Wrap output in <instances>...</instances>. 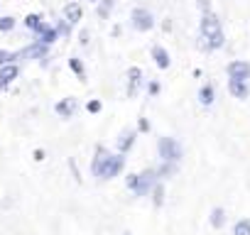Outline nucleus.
<instances>
[{
	"instance_id": "f8f14e48",
	"label": "nucleus",
	"mask_w": 250,
	"mask_h": 235,
	"mask_svg": "<svg viewBox=\"0 0 250 235\" xmlns=\"http://www.w3.org/2000/svg\"><path fill=\"white\" fill-rule=\"evenodd\" d=\"M228 91L233 98L238 100H245L250 96V88H248V81H238V78H228Z\"/></svg>"
},
{
	"instance_id": "20e7f679",
	"label": "nucleus",
	"mask_w": 250,
	"mask_h": 235,
	"mask_svg": "<svg viewBox=\"0 0 250 235\" xmlns=\"http://www.w3.org/2000/svg\"><path fill=\"white\" fill-rule=\"evenodd\" d=\"M130 25L138 30V32H150L155 27V15L145 8H135L130 13Z\"/></svg>"
},
{
	"instance_id": "f3484780",
	"label": "nucleus",
	"mask_w": 250,
	"mask_h": 235,
	"mask_svg": "<svg viewBox=\"0 0 250 235\" xmlns=\"http://www.w3.org/2000/svg\"><path fill=\"white\" fill-rule=\"evenodd\" d=\"M25 27H27L30 32L40 35V30L44 27V22H42V15H37V13H30V15L25 18Z\"/></svg>"
},
{
	"instance_id": "72a5a7b5",
	"label": "nucleus",
	"mask_w": 250,
	"mask_h": 235,
	"mask_svg": "<svg viewBox=\"0 0 250 235\" xmlns=\"http://www.w3.org/2000/svg\"><path fill=\"white\" fill-rule=\"evenodd\" d=\"M196 5H199L204 13H208V10H211V3H208V0H196Z\"/></svg>"
},
{
	"instance_id": "7c9ffc66",
	"label": "nucleus",
	"mask_w": 250,
	"mask_h": 235,
	"mask_svg": "<svg viewBox=\"0 0 250 235\" xmlns=\"http://www.w3.org/2000/svg\"><path fill=\"white\" fill-rule=\"evenodd\" d=\"M147 93H150V96H157V93H160V83H157V81H150V83H147Z\"/></svg>"
},
{
	"instance_id": "f704fd0d",
	"label": "nucleus",
	"mask_w": 250,
	"mask_h": 235,
	"mask_svg": "<svg viewBox=\"0 0 250 235\" xmlns=\"http://www.w3.org/2000/svg\"><path fill=\"white\" fill-rule=\"evenodd\" d=\"M123 235H130V233H128V230H125V233H123Z\"/></svg>"
},
{
	"instance_id": "c756f323",
	"label": "nucleus",
	"mask_w": 250,
	"mask_h": 235,
	"mask_svg": "<svg viewBox=\"0 0 250 235\" xmlns=\"http://www.w3.org/2000/svg\"><path fill=\"white\" fill-rule=\"evenodd\" d=\"M138 130L140 133H150V120H147V118H140V120H138Z\"/></svg>"
},
{
	"instance_id": "c9c22d12",
	"label": "nucleus",
	"mask_w": 250,
	"mask_h": 235,
	"mask_svg": "<svg viewBox=\"0 0 250 235\" xmlns=\"http://www.w3.org/2000/svg\"><path fill=\"white\" fill-rule=\"evenodd\" d=\"M91 3H98V0H91Z\"/></svg>"
},
{
	"instance_id": "a878e982",
	"label": "nucleus",
	"mask_w": 250,
	"mask_h": 235,
	"mask_svg": "<svg viewBox=\"0 0 250 235\" xmlns=\"http://www.w3.org/2000/svg\"><path fill=\"white\" fill-rule=\"evenodd\" d=\"M20 57V52L15 54V52H0V66H5V64H13L15 59Z\"/></svg>"
},
{
	"instance_id": "6ab92c4d",
	"label": "nucleus",
	"mask_w": 250,
	"mask_h": 235,
	"mask_svg": "<svg viewBox=\"0 0 250 235\" xmlns=\"http://www.w3.org/2000/svg\"><path fill=\"white\" fill-rule=\"evenodd\" d=\"M213 98H216L213 86H211V83L201 86V91H199V103H201V105H211V103H213Z\"/></svg>"
},
{
	"instance_id": "473e14b6",
	"label": "nucleus",
	"mask_w": 250,
	"mask_h": 235,
	"mask_svg": "<svg viewBox=\"0 0 250 235\" xmlns=\"http://www.w3.org/2000/svg\"><path fill=\"white\" fill-rule=\"evenodd\" d=\"M88 30H81V35H79V42H81V47H88Z\"/></svg>"
},
{
	"instance_id": "39448f33",
	"label": "nucleus",
	"mask_w": 250,
	"mask_h": 235,
	"mask_svg": "<svg viewBox=\"0 0 250 235\" xmlns=\"http://www.w3.org/2000/svg\"><path fill=\"white\" fill-rule=\"evenodd\" d=\"M157 179H160L157 169H145V172H140V174H138V186H135L133 194H135V196H147V194H152Z\"/></svg>"
},
{
	"instance_id": "f257e3e1",
	"label": "nucleus",
	"mask_w": 250,
	"mask_h": 235,
	"mask_svg": "<svg viewBox=\"0 0 250 235\" xmlns=\"http://www.w3.org/2000/svg\"><path fill=\"white\" fill-rule=\"evenodd\" d=\"M199 30H201V39H204V49H221L226 37H223V27H221V20L216 13H204L201 15V22H199Z\"/></svg>"
},
{
	"instance_id": "a211bd4d",
	"label": "nucleus",
	"mask_w": 250,
	"mask_h": 235,
	"mask_svg": "<svg viewBox=\"0 0 250 235\" xmlns=\"http://www.w3.org/2000/svg\"><path fill=\"white\" fill-rule=\"evenodd\" d=\"M208 223H211V228L221 230V228L226 225V211H223V208H213L211 215H208Z\"/></svg>"
},
{
	"instance_id": "1a4fd4ad",
	"label": "nucleus",
	"mask_w": 250,
	"mask_h": 235,
	"mask_svg": "<svg viewBox=\"0 0 250 235\" xmlns=\"http://www.w3.org/2000/svg\"><path fill=\"white\" fill-rule=\"evenodd\" d=\"M140 86H143V71L138 66H130L128 69V96L135 98L138 91H140Z\"/></svg>"
},
{
	"instance_id": "6e6552de",
	"label": "nucleus",
	"mask_w": 250,
	"mask_h": 235,
	"mask_svg": "<svg viewBox=\"0 0 250 235\" xmlns=\"http://www.w3.org/2000/svg\"><path fill=\"white\" fill-rule=\"evenodd\" d=\"M47 49H49L47 44H42V42L35 39L30 47H25V49L20 52V57H22V59H47Z\"/></svg>"
},
{
	"instance_id": "5701e85b",
	"label": "nucleus",
	"mask_w": 250,
	"mask_h": 235,
	"mask_svg": "<svg viewBox=\"0 0 250 235\" xmlns=\"http://www.w3.org/2000/svg\"><path fill=\"white\" fill-rule=\"evenodd\" d=\"M233 235H250V218H240L233 225Z\"/></svg>"
},
{
	"instance_id": "cd10ccee",
	"label": "nucleus",
	"mask_w": 250,
	"mask_h": 235,
	"mask_svg": "<svg viewBox=\"0 0 250 235\" xmlns=\"http://www.w3.org/2000/svg\"><path fill=\"white\" fill-rule=\"evenodd\" d=\"M101 108H103V103H101L98 98H91V100L86 103V110H88V113H101Z\"/></svg>"
},
{
	"instance_id": "aec40b11",
	"label": "nucleus",
	"mask_w": 250,
	"mask_h": 235,
	"mask_svg": "<svg viewBox=\"0 0 250 235\" xmlns=\"http://www.w3.org/2000/svg\"><path fill=\"white\" fill-rule=\"evenodd\" d=\"M69 69H71L81 81H86V66H83V61H81L79 57H71V59H69Z\"/></svg>"
},
{
	"instance_id": "2f4dec72",
	"label": "nucleus",
	"mask_w": 250,
	"mask_h": 235,
	"mask_svg": "<svg viewBox=\"0 0 250 235\" xmlns=\"http://www.w3.org/2000/svg\"><path fill=\"white\" fill-rule=\"evenodd\" d=\"M32 159H35V162H44V159H47V152H44V150H35V152H32Z\"/></svg>"
},
{
	"instance_id": "7ed1b4c3",
	"label": "nucleus",
	"mask_w": 250,
	"mask_h": 235,
	"mask_svg": "<svg viewBox=\"0 0 250 235\" xmlns=\"http://www.w3.org/2000/svg\"><path fill=\"white\" fill-rule=\"evenodd\" d=\"M157 152H160V159L162 162H179L182 159V145L174 137H160Z\"/></svg>"
},
{
	"instance_id": "c85d7f7f",
	"label": "nucleus",
	"mask_w": 250,
	"mask_h": 235,
	"mask_svg": "<svg viewBox=\"0 0 250 235\" xmlns=\"http://www.w3.org/2000/svg\"><path fill=\"white\" fill-rule=\"evenodd\" d=\"M125 186H128L130 191H135V186H138V174H128V176H125Z\"/></svg>"
},
{
	"instance_id": "2eb2a0df",
	"label": "nucleus",
	"mask_w": 250,
	"mask_h": 235,
	"mask_svg": "<svg viewBox=\"0 0 250 235\" xmlns=\"http://www.w3.org/2000/svg\"><path fill=\"white\" fill-rule=\"evenodd\" d=\"M81 18H83V10H81V5L76 3V0H74V3H66V5H64V20H69L71 25H76Z\"/></svg>"
},
{
	"instance_id": "412c9836",
	"label": "nucleus",
	"mask_w": 250,
	"mask_h": 235,
	"mask_svg": "<svg viewBox=\"0 0 250 235\" xmlns=\"http://www.w3.org/2000/svg\"><path fill=\"white\" fill-rule=\"evenodd\" d=\"M113 8H115V0H98V18H101V20L110 18Z\"/></svg>"
},
{
	"instance_id": "bb28decb",
	"label": "nucleus",
	"mask_w": 250,
	"mask_h": 235,
	"mask_svg": "<svg viewBox=\"0 0 250 235\" xmlns=\"http://www.w3.org/2000/svg\"><path fill=\"white\" fill-rule=\"evenodd\" d=\"M57 30H59V35H62V37H69V35H71V22H69V20H59Z\"/></svg>"
},
{
	"instance_id": "423d86ee",
	"label": "nucleus",
	"mask_w": 250,
	"mask_h": 235,
	"mask_svg": "<svg viewBox=\"0 0 250 235\" xmlns=\"http://www.w3.org/2000/svg\"><path fill=\"white\" fill-rule=\"evenodd\" d=\"M54 110H57V115H59V118L69 120V118H74V115H76V110H79V100H76L74 96H66V98H62V100L54 105Z\"/></svg>"
},
{
	"instance_id": "4468645a",
	"label": "nucleus",
	"mask_w": 250,
	"mask_h": 235,
	"mask_svg": "<svg viewBox=\"0 0 250 235\" xmlns=\"http://www.w3.org/2000/svg\"><path fill=\"white\" fill-rule=\"evenodd\" d=\"M59 37H62V35H59V30L44 22V27H42V30H40V35H37V42H42V44H47V47H49V44H54Z\"/></svg>"
},
{
	"instance_id": "9b49d317",
	"label": "nucleus",
	"mask_w": 250,
	"mask_h": 235,
	"mask_svg": "<svg viewBox=\"0 0 250 235\" xmlns=\"http://www.w3.org/2000/svg\"><path fill=\"white\" fill-rule=\"evenodd\" d=\"M135 137H138V133L135 130H130V128H125L123 133H120V137H118V152H130L133 150V145H135Z\"/></svg>"
},
{
	"instance_id": "4be33fe9",
	"label": "nucleus",
	"mask_w": 250,
	"mask_h": 235,
	"mask_svg": "<svg viewBox=\"0 0 250 235\" xmlns=\"http://www.w3.org/2000/svg\"><path fill=\"white\" fill-rule=\"evenodd\" d=\"M152 203H155L157 208L165 203V186H162V181H157L155 189H152Z\"/></svg>"
},
{
	"instance_id": "ddd939ff",
	"label": "nucleus",
	"mask_w": 250,
	"mask_h": 235,
	"mask_svg": "<svg viewBox=\"0 0 250 235\" xmlns=\"http://www.w3.org/2000/svg\"><path fill=\"white\" fill-rule=\"evenodd\" d=\"M150 54H152V59H155V64H157L160 69H169L172 59H169V52H167L162 44H155V47L150 49Z\"/></svg>"
},
{
	"instance_id": "f03ea898",
	"label": "nucleus",
	"mask_w": 250,
	"mask_h": 235,
	"mask_svg": "<svg viewBox=\"0 0 250 235\" xmlns=\"http://www.w3.org/2000/svg\"><path fill=\"white\" fill-rule=\"evenodd\" d=\"M125 169V155L123 152H118V155H108L105 159H103V164H101V169H98V179H103V181H108V179H115L120 172Z\"/></svg>"
},
{
	"instance_id": "b1692460",
	"label": "nucleus",
	"mask_w": 250,
	"mask_h": 235,
	"mask_svg": "<svg viewBox=\"0 0 250 235\" xmlns=\"http://www.w3.org/2000/svg\"><path fill=\"white\" fill-rule=\"evenodd\" d=\"M15 30V18L13 15H3L0 18V32H13Z\"/></svg>"
},
{
	"instance_id": "dca6fc26",
	"label": "nucleus",
	"mask_w": 250,
	"mask_h": 235,
	"mask_svg": "<svg viewBox=\"0 0 250 235\" xmlns=\"http://www.w3.org/2000/svg\"><path fill=\"white\" fill-rule=\"evenodd\" d=\"M108 155H110L108 147H103V145L96 147V155H93V159H91V174H93V176L98 174V169H101V164H103V159H105Z\"/></svg>"
},
{
	"instance_id": "9d476101",
	"label": "nucleus",
	"mask_w": 250,
	"mask_h": 235,
	"mask_svg": "<svg viewBox=\"0 0 250 235\" xmlns=\"http://www.w3.org/2000/svg\"><path fill=\"white\" fill-rule=\"evenodd\" d=\"M18 76H20V69H18L15 61H13V64H5V66H0V88H8Z\"/></svg>"
},
{
	"instance_id": "393cba45",
	"label": "nucleus",
	"mask_w": 250,
	"mask_h": 235,
	"mask_svg": "<svg viewBox=\"0 0 250 235\" xmlns=\"http://www.w3.org/2000/svg\"><path fill=\"white\" fill-rule=\"evenodd\" d=\"M174 172H177V162H162V167L157 169V174H160V176H165V179H167V176H172Z\"/></svg>"
},
{
	"instance_id": "0eeeda50",
	"label": "nucleus",
	"mask_w": 250,
	"mask_h": 235,
	"mask_svg": "<svg viewBox=\"0 0 250 235\" xmlns=\"http://www.w3.org/2000/svg\"><path fill=\"white\" fill-rule=\"evenodd\" d=\"M226 71H228V78H238V81H248L250 78V64L248 61H240V59L230 61L226 66Z\"/></svg>"
}]
</instances>
